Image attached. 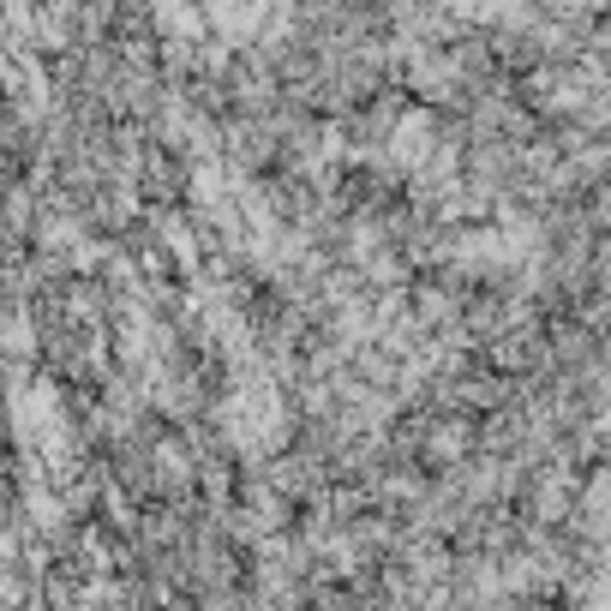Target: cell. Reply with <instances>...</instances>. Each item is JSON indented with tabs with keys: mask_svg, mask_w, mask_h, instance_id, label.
<instances>
[{
	"mask_svg": "<svg viewBox=\"0 0 611 611\" xmlns=\"http://www.w3.org/2000/svg\"><path fill=\"white\" fill-rule=\"evenodd\" d=\"M426 144H432V139H426V120H420V115H414V120H402V139H396V156H408V162H414L420 151H426Z\"/></svg>",
	"mask_w": 611,
	"mask_h": 611,
	"instance_id": "6da1fadb",
	"label": "cell"
}]
</instances>
